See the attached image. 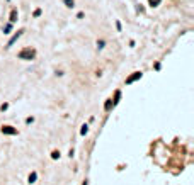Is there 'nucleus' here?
Returning <instances> with one entry per match:
<instances>
[{
	"label": "nucleus",
	"instance_id": "3",
	"mask_svg": "<svg viewBox=\"0 0 194 185\" xmlns=\"http://www.w3.org/2000/svg\"><path fill=\"white\" fill-rule=\"evenodd\" d=\"M2 133L12 136V134H17V129H14L12 126H4V127H2Z\"/></svg>",
	"mask_w": 194,
	"mask_h": 185
},
{
	"label": "nucleus",
	"instance_id": "13",
	"mask_svg": "<svg viewBox=\"0 0 194 185\" xmlns=\"http://www.w3.org/2000/svg\"><path fill=\"white\" fill-rule=\"evenodd\" d=\"M97 46H99V49H102V48H104V41H99V43H97Z\"/></svg>",
	"mask_w": 194,
	"mask_h": 185
},
{
	"label": "nucleus",
	"instance_id": "14",
	"mask_svg": "<svg viewBox=\"0 0 194 185\" xmlns=\"http://www.w3.org/2000/svg\"><path fill=\"white\" fill-rule=\"evenodd\" d=\"M83 185H87V182H83Z\"/></svg>",
	"mask_w": 194,
	"mask_h": 185
},
{
	"label": "nucleus",
	"instance_id": "8",
	"mask_svg": "<svg viewBox=\"0 0 194 185\" xmlns=\"http://www.w3.org/2000/svg\"><path fill=\"white\" fill-rule=\"evenodd\" d=\"M87 131H89V126H82V129H80V134H82V136H85V134H87Z\"/></svg>",
	"mask_w": 194,
	"mask_h": 185
},
{
	"label": "nucleus",
	"instance_id": "10",
	"mask_svg": "<svg viewBox=\"0 0 194 185\" xmlns=\"http://www.w3.org/2000/svg\"><path fill=\"white\" fill-rule=\"evenodd\" d=\"M51 158L53 160H58V158H60V151H53V153H51Z\"/></svg>",
	"mask_w": 194,
	"mask_h": 185
},
{
	"label": "nucleus",
	"instance_id": "5",
	"mask_svg": "<svg viewBox=\"0 0 194 185\" xmlns=\"http://www.w3.org/2000/svg\"><path fill=\"white\" fill-rule=\"evenodd\" d=\"M17 15H19V14H17V10L14 9L12 12H10V22H15V21H17Z\"/></svg>",
	"mask_w": 194,
	"mask_h": 185
},
{
	"label": "nucleus",
	"instance_id": "4",
	"mask_svg": "<svg viewBox=\"0 0 194 185\" xmlns=\"http://www.w3.org/2000/svg\"><path fill=\"white\" fill-rule=\"evenodd\" d=\"M138 78H141V71H136V73H133L131 75V77L128 78V80H126V83H133V82H136V80H138Z\"/></svg>",
	"mask_w": 194,
	"mask_h": 185
},
{
	"label": "nucleus",
	"instance_id": "2",
	"mask_svg": "<svg viewBox=\"0 0 194 185\" xmlns=\"http://www.w3.org/2000/svg\"><path fill=\"white\" fill-rule=\"evenodd\" d=\"M22 32H24V31H17V32H15V34H14L12 38H10V41H9V43H7V48L14 46V43H17V39L22 36Z\"/></svg>",
	"mask_w": 194,
	"mask_h": 185
},
{
	"label": "nucleus",
	"instance_id": "12",
	"mask_svg": "<svg viewBox=\"0 0 194 185\" xmlns=\"http://www.w3.org/2000/svg\"><path fill=\"white\" fill-rule=\"evenodd\" d=\"M39 15H41V9H36L34 10V17H39Z\"/></svg>",
	"mask_w": 194,
	"mask_h": 185
},
{
	"label": "nucleus",
	"instance_id": "11",
	"mask_svg": "<svg viewBox=\"0 0 194 185\" xmlns=\"http://www.w3.org/2000/svg\"><path fill=\"white\" fill-rule=\"evenodd\" d=\"M66 7H73V0H63Z\"/></svg>",
	"mask_w": 194,
	"mask_h": 185
},
{
	"label": "nucleus",
	"instance_id": "7",
	"mask_svg": "<svg viewBox=\"0 0 194 185\" xmlns=\"http://www.w3.org/2000/svg\"><path fill=\"white\" fill-rule=\"evenodd\" d=\"M160 2H162V0H148V4H150L151 7H157V5L160 4Z\"/></svg>",
	"mask_w": 194,
	"mask_h": 185
},
{
	"label": "nucleus",
	"instance_id": "9",
	"mask_svg": "<svg viewBox=\"0 0 194 185\" xmlns=\"http://www.w3.org/2000/svg\"><path fill=\"white\" fill-rule=\"evenodd\" d=\"M10 29H12V22L5 26V29H4V34H9V32H10Z\"/></svg>",
	"mask_w": 194,
	"mask_h": 185
},
{
	"label": "nucleus",
	"instance_id": "6",
	"mask_svg": "<svg viewBox=\"0 0 194 185\" xmlns=\"http://www.w3.org/2000/svg\"><path fill=\"white\" fill-rule=\"evenodd\" d=\"M36 178H38V173H36V172H32V173L29 175V183H34V182H36Z\"/></svg>",
	"mask_w": 194,
	"mask_h": 185
},
{
	"label": "nucleus",
	"instance_id": "1",
	"mask_svg": "<svg viewBox=\"0 0 194 185\" xmlns=\"http://www.w3.org/2000/svg\"><path fill=\"white\" fill-rule=\"evenodd\" d=\"M34 56H36V51L31 49V48H26V49H22V51L19 53V58H21V60H32Z\"/></svg>",
	"mask_w": 194,
	"mask_h": 185
}]
</instances>
